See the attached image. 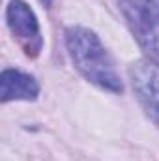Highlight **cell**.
<instances>
[{
	"instance_id": "obj_1",
	"label": "cell",
	"mask_w": 159,
	"mask_h": 161,
	"mask_svg": "<svg viewBox=\"0 0 159 161\" xmlns=\"http://www.w3.org/2000/svg\"><path fill=\"white\" fill-rule=\"evenodd\" d=\"M66 47L86 80L109 92H122V80L114 64L96 32L84 26H69L66 30Z\"/></svg>"
},
{
	"instance_id": "obj_2",
	"label": "cell",
	"mask_w": 159,
	"mask_h": 161,
	"mask_svg": "<svg viewBox=\"0 0 159 161\" xmlns=\"http://www.w3.org/2000/svg\"><path fill=\"white\" fill-rule=\"evenodd\" d=\"M120 9L135 38L152 56L150 60L159 64V4L156 0H120Z\"/></svg>"
},
{
	"instance_id": "obj_3",
	"label": "cell",
	"mask_w": 159,
	"mask_h": 161,
	"mask_svg": "<svg viewBox=\"0 0 159 161\" xmlns=\"http://www.w3.org/2000/svg\"><path fill=\"white\" fill-rule=\"evenodd\" d=\"M133 92L148 114L159 127V64L154 60H139L129 68Z\"/></svg>"
},
{
	"instance_id": "obj_4",
	"label": "cell",
	"mask_w": 159,
	"mask_h": 161,
	"mask_svg": "<svg viewBox=\"0 0 159 161\" xmlns=\"http://www.w3.org/2000/svg\"><path fill=\"white\" fill-rule=\"evenodd\" d=\"M6 19L13 38L25 49V53L28 56H36L41 51V34L32 8L25 0H11L6 9Z\"/></svg>"
},
{
	"instance_id": "obj_5",
	"label": "cell",
	"mask_w": 159,
	"mask_h": 161,
	"mask_svg": "<svg viewBox=\"0 0 159 161\" xmlns=\"http://www.w3.org/2000/svg\"><path fill=\"white\" fill-rule=\"evenodd\" d=\"M40 94V84L28 73L19 69H4L0 75V99L8 101H32Z\"/></svg>"
},
{
	"instance_id": "obj_6",
	"label": "cell",
	"mask_w": 159,
	"mask_h": 161,
	"mask_svg": "<svg viewBox=\"0 0 159 161\" xmlns=\"http://www.w3.org/2000/svg\"><path fill=\"white\" fill-rule=\"evenodd\" d=\"M41 2H45V4H47V6H49V4H51V0H41Z\"/></svg>"
}]
</instances>
